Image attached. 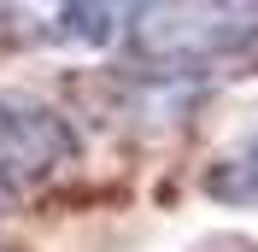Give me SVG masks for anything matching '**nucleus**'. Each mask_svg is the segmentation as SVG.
Wrapping results in <instances>:
<instances>
[{"label":"nucleus","instance_id":"f257e3e1","mask_svg":"<svg viewBox=\"0 0 258 252\" xmlns=\"http://www.w3.org/2000/svg\"><path fill=\"white\" fill-rule=\"evenodd\" d=\"M135 18V47L159 65L217 59L258 41V6H153Z\"/></svg>","mask_w":258,"mask_h":252},{"label":"nucleus","instance_id":"f03ea898","mask_svg":"<svg viewBox=\"0 0 258 252\" xmlns=\"http://www.w3.org/2000/svg\"><path fill=\"white\" fill-rule=\"evenodd\" d=\"M71 153H77V141H71L59 111L18 100V94H0V211L24 188H35L47 170H59Z\"/></svg>","mask_w":258,"mask_h":252},{"label":"nucleus","instance_id":"7ed1b4c3","mask_svg":"<svg viewBox=\"0 0 258 252\" xmlns=\"http://www.w3.org/2000/svg\"><path fill=\"white\" fill-rule=\"evenodd\" d=\"M211 194L229 200V205H252V200H258V135H252L235 158H223V164L211 170Z\"/></svg>","mask_w":258,"mask_h":252}]
</instances>
